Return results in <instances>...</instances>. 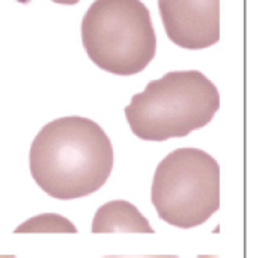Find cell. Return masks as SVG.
<instances>
[{"mask_svg": "<svg viewBox=\"0 0 256 258\" xmlns=\"http://www.w3.org/2000/svg\"><path fill=\"white\" fill-rule=\"evenodd\" d=\"M35 183L56 200H77L98 192L113 169V147L92 119L66 116L44 125L29 153Z\"/></svg>", "mask_w": 256, "mask_h": 258, "instance_id": "6da1fadb", "label": "cell"}, {"mask_svg": "<svg viewBox=\"0 0 256 258\" xmlns=\"http://www.w3.org/2000/svg\"><path fill=\"white\" fill-rule=\"evenodd\" d=\"M83 47L101 70L133 76L157 53L151 12L142 0H94L81 21Z\"/></svg>", "mask_w": 256, "mask_h": 258, "instance_id": "3957f363", "label": "cell"}, {"mask_svg": "<svg viewBox=\"0 0 256 258\" xmlns=\"http://www.w3.org/2000/svg\"><path fill=\"white\" fill-rule=\"evenodd\" d=\"M103 258H180L177 255H106Z\"/></svg>", "mask_w": 256, "mask_h": 258, "instance_id": "52a82bcc", "label": "cell"}, {"mask_svg": "<svg viewBox=\"0 0 256 258\" xmlns=\"http://www.w3.org/2000/svg\"><path fill=\"white\" fill-rule=\"evenodd\" d=\"M219 107V89L204 73L170 71L133 95L125 118L137 138L161 142L208 125Z\"/></svg>", "mask_w": 256, "mask_h": 258, "instance_id": "7a4b0ae2", "label": "cell"}, {"mask_svg": "<svg viewBox=\"0 0 256 258\" xmlns=\"http://www.w3.org/2000/svg\"><path fill=\"white\" fill-rule=\"evenodd\" d=\"M151 201L161 221L189 230L205 224L220 207V166L207 151L178 148L157 166Z\"/></svg>", "mask_w": 256, "mask_h": 258, "instance_id": "277c9868", "label": "cell"}, {"mask_svg": "<svg viewBox=\"0 0 256 258\" xmlns=\"http://www.w3.org/2000/svg\"><path fill=\"white\" fill-rule=\"evenodd\" d=\"M91 231L94 234H110V233H145L154 234V228L148 219L139 212V209L125 201L113 200L98 207Z\"/></svg>", "mask_w": 256, "mask_h": 258, "instance_id": "8992f818", "label": "cell"}, {"mask_svg": "<svg viewBox=\"0 0 256 258\" xmlns=\"http://www.w3.org/2000/svg\"><path fill=\"white\" fill-rule=\"evenodd\" d=\"M51 2L60 3V5H75V3H78L80 0H51Z\"/></svg>", "mask_w": 256, "mask_h": 258, "instance_id": "ba28073f", "label": "cell"}, {"mask_svg": "<svg viewBox=\"0 0 256 258\" xmlns=\"http://www.w3.org/2000/svg\"><path fill=\"white\" fill-rule=\"evenodd\" d=\"M169 39L186 50L208 48L220 41V0H158Z\"/></svg>", "mask_w": 256, "mask_h": 258, "instance_id": "5b68a950", "label": "cell"}, {"mask_svg": "<svg viewBox=\"0 0 256 258\" xmlns=\"http://www.w3.org/2000/svg\"><path fill=\"white\" fill-rule=\"evenodd\" d=\"M0 258H15V255H0Z\"/></svg>", "mask_w": 256, "mask_h": 258, "instance_id": "9c48e42d", "label": "cell"}]
</instances>
